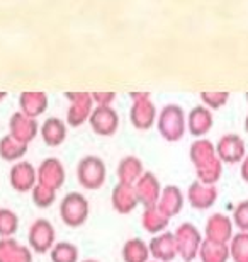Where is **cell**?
<instances>
[{"label": "cell", "instance_id": "7402d4cb", "mask_svg": "<svg viewBox=\"0 0 248 262\" xmlns=\"http://www.w3.org/2000/svg\"><path fill=\"white\" fill-rule=\"evenodd\" d=\"M189 157H191L194 169H200V167L208 165V164H211V162H214L216 159H218L216 145H213V141H209L206 138H197L191 145Z\"/></svg>", "mask_w": 248, "mask_h": 262}, {"label": "cell", "instance_id": "83f0119b", "mask_svg": "<svg viewBox=\"0 0 248 262\" xmlns=\"http://www.w3.org/2000/svg\"><path fill=\"white\" fill-rule=\"evenodd\" d=\"M28 146L29 145L20 143V141L7 135L0 140V157H2V160L5 162H17L28 154Z\"/></svg>", "mask_w": 248, "mask_h": 262}, {"label": "cell", "instance_id": "f35d334b", "mask_svg": "<svg viewBox=\"0 0 248 262\" xmlns=\"http://www.w3.org/2000/svg\"><path fill=\"white\" fill-rule=\"evenodd\" d=\"M82 262H97V260H94V259H85V260H82Z\"/></svg>", "mask_w": 248, "mask_h": 262}, {"label": "cell", "instance_id": "9c48e42d", "mask_svg": "<svg viewBox=\"0 0 248 262\" xmlns=\"http://www.w3.org/2000/svg\"><path fill=\"white\" fill-rule=\"evenodd\" d=\"M91 128L99 136H112L119 128V114L110 106H97L88 118Z\"/></svg>", "mask_w": 248, "mask_h": 262}, {"label": "cell", "instance_id": "6da1fadb", "mask_svg": "<svg viewBox=\"0 0 248 262\" xmlns=\"http://www.w3.org/2000/svg\"><path fill=\"white\" fill-rule=\"evenodd\" d=\"M156 126L163 140L170 141V143L182 140V136L186 135L187 129L186 113L177 104H168L156 116Z\"/></svg>", "mask_w": 248, "mask_h": 262}, {"label": "cell", "instance_id": "7a4b0ae2", "mask_svg": "<svg viewBox=\"0 0 248 262\" xmlns=\"http://www.w3.org/2000/svg\"><path fill=\"white\" fill-rule=\"evenodd\" d=\"M77 179L83 189H100L107 179V167H105L104 160L97 155H87L80 159L77 165Z\"/></svg>", "mask_w": 248, "mask_h": 262}, {"label": "cell", "instance_id": "7c38bea8", "mask_svg": "<svg viewBox=\"0 0 248 262\" xmlns=\"http://www.w3.org/2000/svg\"><path fill=\"white\" fill-rule=\"evenodd\" d=\"M150 255L153 260L158 262H172L175 257H178L177 240L173 232H162L158 235H153V238L148 242Z\"/></svg>", "mask_w": 248, "mask_h": 262}, {"label": "cell", "instance_id": "277c9868", "mask_svg": "<svg viewBox=\"0 0 248 262\" xmlns=\"http://www.w3.org/2000/svg\"><path fill=\"white\" fill-rule=\"evenodd\" d=\"M129 96L133 101L129 111L131 124L140 131L150 129L156 123V107L150 99V92H131Z\"/></svg>", "mask_w": 248, "mask_h": 262}, {"label": "cell", "instance_id": "d6986e66", "mask_svg": "<svg viewBox=\"0 0 248 262\" xmlns=\"http://www.w3.org/2000/svg\"><path fill=\"white\" fill-rule=\"evenodd\" d=\"M213 113L206 106H196L187 114V129L196 138H202L213 128Z\"/></svg>", "mask_w": 248, "mask_h": 262}, {"label": "cell", "instance_id": "e575fe53", "mask_svg": "<svg viewBox=\"0 0 248 262\" xmlns=\"http://www.w3.org/2000/svg\"><path fill=\"white\" fill-rule=\"evenodd\" d=\"M92 101L97 104V106H110L116 99L114 92H91Z\"/></svg>", "mask_w": 248, "mask_h": 262}, {"label": "cell", "instance_id": "5bb4252c", "mask_svg": "<svg viewBox=\"0 0 248 262\" xmlns=\"http://www.w3.org/2000/svg\"><path fill=\"white\" fill-rule=\"evenodd\" d=\"M162 189L163 187L160 184V181H158V177L153 174V172H145L138 179V182L134 184L138 203L143 206V209L156 206L158 199H160V194H162Z\"/></svg>", "mask_w": 248, "mask_h": 262}, {"label": "cell", "instance_id": "ab89813d", "mask_svg": "<svg viewBox=\"0 0 248 262\" xmlns=\"http://www.w3.org/2000/svg\"><path fill=\"white\" fill-rule=\"evenodd\" d=\"M246 102H248V92H246Z\"/></svg>", "mask_w": 248, "mask_h": 262}, {"label": "cell", "instance_id": "836d02e7", "mask_svg": "<svg viewBox=\"0 0 248 262\" xmlns=\"http://www.w3.org/2000/svg\"><path fill=\"white\" fill-rule=\"evenodd\" d=\"M228 99L230 92H200V101L208 109H221Z\"/></svg>", "mask_w": 248, "mask_h": 262}, {"label": "cell", "instance_id": "2e32d148", "mask_svg": "<svg viewBox=\"0 0 248 262\" xmlns=\"http://www.w3.org/2000/svg\"><path fill=\"white\" fill-rule=\"evenodd\" d=\"M219 191L216 186L204 184L200 181H194L187 189V201L194 209H209L211 206H214V203L218 201Z\"/></svg>", "mask_w": 248, "mask_h": 262}, {"label": "cell", "instance_id": "ac0fdd59", "mask_svg": "<svg viewBox=\"0 0 248 262\" xmlns=\"http://www.w3.org/2000/svg\"><path fill=\"white\" fill-rule=\"evenodd\" d=\"M110 203H112V208L119 214L133 213L136 206L140 204L138 196H136V191H134V186L118 182L112 189V194H110Z\"/></svg>", "mask_w": 248, "mask_h": 262}, {"label": "cell", "instance_id": "52a82bcc", "mask_svg": "<svg viewBox=\"0 0 248 262\" xmlns=\"http://www.w3.org/2000/svg\"><path fill=\"white\" fill-rule=\"evenodd\" d=\"M65 97L70 101V107L66 113V123L72 128L82 126L83 123L88 121L91 114L94 111V101L91 92H66Z\"/></svg>", "mask_w": 248, "mask_h": 262}, {"label": "cell", "instance_id": "cb8c5ba5", "mask_svg": "<svg viewBox=\"0 0 248 262\" xmlns=\"http://www.w3.org/2000/svg\"><path fill=\"white\" fill-rule=\"evenodd\" d=\"M43 141L48 146H60L66 140V123L60 118H48L39 129Z\"/></svg>", "mask_w": 248, "mask_h": 262}, {"label": "cell", "instance_id": "ba28073f", "mask_svg": "<svg viewBox=\"0 0 248 262\" xmlns=\"http://www.w3.org/2000/svg\"><path fill=\"white\" fill-rule=\"evenodd\" d=\"M216 154L223 164H241V160L246 157L245 140L240 135H224L216 143Z\"/></svg>", "mask_w": 248, "mask_h": 262}, {"label": "cell", "instance_id": "4dcf8cb0", "mask_svg": "<svg viewBox=\"0 0 248 262\" xmlns=\"http://www.w3.org/2000/svg\"><path fill=\"white\" fill-rule=\"evenodd\" d=\"M230 259L233 262H248V233L238 232L228 244Z\"/></svg>", "mask_w": 248, "mask_h": 262}, {"label": "cell", "instance_id": "603a6c76", "mask_svg": "<svg viewBox=\"0 0 248 262\" xmlns=\"http://www.w3.org/2000/svg\"><path fill=\"white\" fill-rule=\"evenodd\" d=\"M19 107L22 114L36 119L48 109V96L44 92H22L19 97Z\"/></svg>", "mask_w": 248, "mask_h": 262}, {"label": "cell", "instance_id": "d590c367", "mask_svg": "<svg viewBox=\"0 0 248 262\" xmlns=\"http://www.w3.org/2000/svg\"><path fill=\"white\" fill-rule=\"evenodd\" d=\"M240 174H241V179H243L246 184H248V154L240 164Z\"/></svg>", "mask_w": 248, "mask_h": 262}, {"label": "cell", "instance_id": "9a60e30c", "mask_svg": "<svg viewBox=\"0 0 248 262\" xmlns=\"http://www.w3.org/2000/svg\"><path fill=\"white\" fill-rule=\"evenodd\" d=\"M39 133V124L34 118L22 113H14L9 119V135L24 145H29Z\"/></svg>", "mask_w": 248, "mask_h": 262}, {"label": "cell", "instance_id": "44dd1931", "mask_svg": "<svg viewBox=\"0 0 248 262\" xmlns=\"http://www.w3.org/2000/svg\"><path fill=\"white\" fill-rule=\"evenodd\" d=\"M118 181L123 182V184H131L134 186L136 182L141 176L145 174V167H143V162L141 159L134 155H128V157H123L119 160V165H118Z\"/></svg>", "mask_w": 248, "mask_h": 262}, {"label": "cell", "instance_id": "5b68a950", "mask_svg": "<svg viewBox=\"0 0 248 262\" xmlns=\"http://www.w3.org/2000/svg\"><path fill=\"white\" fill-rule=\"evenodd\" d=\"M173 235H175V240H177L178 257L184 262H192L194 259H197L200 244H202L204 238L196 225H192L189 222L178 225Z\"/></svg>", "mask_w": 248, "mask_h": 262}, {"label": "cell", "instance_id": "8d00e7d4", "mask_svg": "<svg viewBox=\"0 0 248 262\" xmlns=\"http://www.w3.org/2000/svg\"><path fill=\"white\" fill-rule=\"evenodd\" d=\"M5 97H7V94H5V92H0V101H4Z\"/></svg>", "mask_w": 248, "mask_h": 262}, {"label": "cell", "instance_id": "8992f818", "mask_svg": "<svg viewBox=\"0 0 248 262\" xmlns=\"http://www.w3.org/2000/svg\"><path fill=\"white\" fill-rule=\"evenodd\" d=\"M29 249L36 254H46L56 244V230L46 218H39L29 227L28 232Z\"/></svg>", "mask_w": 248, "mask_h": 262}, {"label": "cell", "instance_id": "30bf717a", "mask_svg": "<svg viewBox=\"0 0 248 262\" xmlns=\"http://www.w3.org/2000/svg\"><path fill=\"white\" fill-rule=\"evenodd\" d=\"M36 174H38V184L48 186L55 191L60 189L66 181L65 167H63L61 160L56 159V157L44 159L39 164L38 169H36Z\"/></svg>", "mask_w": 248, "mask_h": 262}, {"label": "cell", "instance_id": "60d3db41", "mask_svg": "<svg viewBox=\"0 0 248 262\" xmlns=\"http://www.w3.org/2000/svg\"><path fill=\"white\" fill-rule=\"evenodd\" d=\"M150 262H158V260H150Z\"/></svg>", "mask_w": 248, "mask_h": 262}, {"label": "cell", "instance_id": "484cf974", "mask_svg": "<svg viewBox=\"0 0 248 262\" xmlns=\"http://www.w3.org/2000/svg\"><path fill=\"white\" fill-rule=\"evenodd\" d=\"M168 223H170V220H168L156 206L143 209V214H141V225H143V228L150 235H158V233L165 232Z\"/></svg>", "mask_w": 248, "mask_h": 262}, {"label": "cell", "instance_id": "f1b7e54d", "mask_svg": "<svg viewBox=\"0 0 248 262\" xmlns=\"http://www.w3.org/2000/svg\"><path fill=\"white\" fill-rule=\"evenodd\" d=\"M51 262H78V247L70 242H56L50 250Z\"/></svg>", "mask_w": 248, "mask_h": 262}, {"label": "cell", "instance_id": "4316f807", "mask_svg": "<svg viewBox=\"0 0 248 262\" xmlns=\"http://www.w3.org/2000/svg\"><path fill=\"white\" fill-rule=\"evenodd\" d=\"M124 262H150V247L141 238H129L121 250Z\"/></svg>", "mask_w": 248, "mask_h": 262}, {"label": "cell", "instance_id": "ffe728a7", "mask_svg": "<svg viewBox=\"0 0 248 262\" xmlns=\"http://www.w3.org/2000/svg\"><path fill=\"white\" fill-rule=\"evenodd\" d=\"M0 262H33V250L14 237L0 238Z\"/></svg>", "mask_w": 248, "mask_h": 262}, {"label": "cell", "instance_id": "d4e9b609", "mask_svg": "<svg viewBox=\"0 0 248 262\" xmlns=\"http://www.w3.org/2000/svg\"><path fill=\"white\" fill-rule=\"evenodd\" d=\"M200 262H228L230 260V247L228 244H216L211 240H202L199 249Z\"/></svg>", "mask_w": 248, "mask_h": 262}, {"label": "cell", "instance_id": "d6a6232c", "mask_svg": "<svg viewBox=\"0 0 248 262\" xmlns=\"http://www.w3.org/2000/svg\"><path fill=\"white\" fill-rule=\"evenodd\" d=\"M233 225L238 228V232L248 233V199L240 201L233 209Z\"/></svg>", "mask_w": 248, "mask_h": 262}, {"label": "cell", "instance_id": "f546056e", "mask_svg": "<svg viewBox=\"0 0 248 262\" xmlns=\"http://www.w3.org/2000/svg\"><path fill=\"white\" fill-rule=\"evenodd\" d=\"M19 230V216L10 208H0V238H12Z\"/></svg>", "mask_w": 248, "mask_h": 262}, {"label": "cell", "instance_id": "e0dca14e", "mask_svg": "<svg viewBox=\"0 0 248 262\" xmlns=\"http://www.w3.org/2000/svg\"><path fill=\"white\" fill-rule=\"evenodd\" d=\"M184 203H186V198H184V192L181 191V187L168 184L162 189L156 208L160 209L168 220H172L173 216H177V214L182 211Z\"/></svg>", "mask_w": 248, "mask_h": 262}, {"label": "cell", "instance_id": "4fadbf2b", "mask_svg": "<svg viewBox=\"0 0 248 262\" xmlns=\"http://www.w3.org/2000/svg\"><path fill=\"white\" fill-rule=\"evenodd\" d=\"M233 220L226 216L224 213H214L211 214L206 222V240L216 244H230L233 238Z\"/></svg>", "mask_w": 248, "mask_h": 262}, {"label": "cell", "instance_id": "8fae6325", "mask_svg": "<svg viewBox=\"0 0 248 262\" xmlns=\"http://www.w3.org/2000/svg\"><path fill=\"white\" fill-rule=\"evenodd\" d=\"M10 187L17 192H31L38 184L36 167L31 162H15L9 172Z\"/></svg>", "mask_w": 248, "mask_h": 262}, {"label": "cell", "instance_id": "3957f363", "mask_svg": "<svg viewBox=\"0 0 248 262\" xmlns=\"http://www.w3.org/2000/svg\"><path fill=\"white\" fill-rule=\"evenodd\" d=\"M91 206L82 192H68L60 203V218L70 228H78L87 222Z\"/></svg>", "mask_w": 248, "mask_h": 262}, {"label": "cell", "instance_id": "74e56055", "mask_svg": "<svg viewBox=\"0 0 248 262\" xmlns=\"http://www.w3.org/2000/svg\"><path fill=\"white\" fill-rule=\"evenodd\" d=\"M245 131H246V135H248V116L245 119Z\"/></svg>", "mask_w": 248, "mask_h": 262}, {"label": "cell", "instance_id": "1f68e13d", "mask_svg": "<svg viewBox=\"0 0 248 262\" xmlns=\"http://www.w3.org/2000/svg\"><path fill=\"white\" fill-rule=\"evenodd\" d=\"M31 196H33V203L41 209L53 206V203L56 201V191L43 184H36L34 189L31 191Z\"/></svg>", "mask_w": 248, "mask_h": 262}]
</instances>
